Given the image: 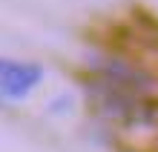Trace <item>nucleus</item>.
I'll return each mask as SVG.
<instances>
[{"instance_id":"f257e3e1","label":"nucleus","mask_w":158,"mask_h":152,"mask_svg":"<svg viewBox=\"0 0 158 152\" xmlns=\"http://www.w3.org/2000/svg\"><path fill=\"white\" fill-rule=\"evenodd\" d=\"M43 80V69L40 63H32V60H15V66L6 72V78L0 80V95L9 101H17V98H26L38 83Z\"/></svg>"},{"instance_id":"f03ea898","label":"nucleus","mask_w":158,"mask_h":152,"mask_svg":"<svg viewBox=\"0 0 158 152\" xmlns=\"http://www.w3.org/2000/svg\"><path fill=\"white\" fill-rule=\"evenodd\" d=\"M12 66H15V60H12V58H0V80L6 78V72L12 69Z\"/></svg>"}]
</instances>
